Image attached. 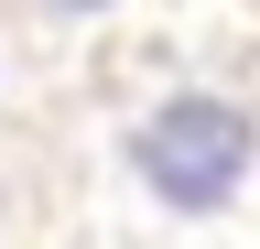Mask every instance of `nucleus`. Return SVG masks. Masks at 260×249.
Wrapping results in <instances>:
<instances>
[{
	"instance_id": "nucleus-1",
	"label": "nucleus",
	"mask_w": 260,
	"mask_h": 249,
	"mask_svg": "<svg viewBox=\"0 0 260 249\" xmlns=\"http://www.w3.org/2000/svg\"><path fill=\"white\" fill-rule=\"evenodd\" d=\"M130 163L162 206H228L249 173V119L228 98H162L141 119V141H130Z\"/></svg>"
}]
</instances>
